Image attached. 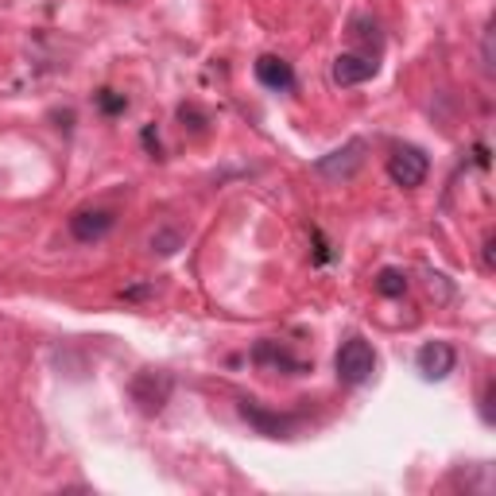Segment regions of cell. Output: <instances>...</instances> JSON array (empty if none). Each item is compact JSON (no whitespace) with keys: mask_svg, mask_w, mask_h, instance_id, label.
Here are the masks:
<instances>
[{"mask_svg":"<svg viewBox=\"0 0 496 496\" xmlns=\"http://www.w3.org/2000/svg\"><path fill=\"white\" fill-rule=\"evenodd\" d=\"M334 369H338V381H341V384L357 388V384H364V381H372V372H376V353H372V346H369L364 338H349L346 346L338 349Z\"/></svg>","mask_w":496,"mask_h":496,"instance_id":"6da1fadb","label":"cell"},{"mask_svg":"<svg viewBox=\"0 0 496 496\" xmlns=\"http://www.w3.org/2000/svg\"><path fill=\"white\" fill-rule=\"evenodd\" d=\"M171 392H175L171 372H159V369H144V372H136V381H133V399L140 404L144 415H159V411L167 407Z\"/></svg>","mask_w":496,"mask_h":496,"instance_id":"7a4b0ae2","label":"cell"},{"mask_svg":"<svg viewBox=\"0 0 496 496\" xmlns=\"http://www.w3.org/2000/svg\"><path fill=\"white\" fill-rule=\"evenodd\" d=\"M427 171H431V163H427V156H423L419 148H396L392 159H388V179H392L396 186H404V191L423 186Z\"/></svg>","mask_w":496,"mask_h":496,"instance_id":"3957f363","label":"cell"},{"mask_svg":"<svg viewBox=\"0 0 496 496\" xmlns=\"http://www.w3.org/2000/svg\"><path fill=\"white\" fill-rule=\"evenodd\" d=\"M364 140H349L346 148H338V151H329V156H322L314 163V171L322 175V179H329V183H341V179H353L357 175V167L364 163Z\"/></svg>","mask_w":496,"mask_h":496,"instance_id":"277c9868","label":"cell"},{"mask_svg":"<svg viewBox=\"0 0 496 496\" xmlns=\"http://www.w3.org/2000/svg\"><path fill=\"white\" fill-rule=\"evenodd\" d=\"M237 407H241V415L256 427V434H264V439H291L295 427H299V415H279V411L260 407L256 399H241Z\"/></svg>","mask_w":496,"mask_h":496,"instance_id":"5b68a950","label":"cell"},{"mask_svg":"<svg viewBox=\"0 0 496 496\" xmlns=\"http://www.w3.org/2000/svg\"><path fill=\"white\" fill-rule=\"evenodd\" d=\"M113 226H116L113 210H78V214L70 218V237L81 241V244H93V241L109 237Z\"/></svg>","mask_w":496,"mask_h":496,"instance_id":"8992f818","label":"cell"},{"mask_svg":"<svg viewBox=\"0 0 496 496\" xmlns=\"http://www.w3.org/2000/svg\"><path fill=\"white\" fill-rule=\"evenodd\" d=\"M419 372H423V381H446V376L454 372V364H458V353L450 341H427V346L419 349Z\"/></svg>","mask_w":496,"mask_h":496,"instance_id":"52a82bcc","label":"cell"},{"mask_svg":"<svg viewBox=\"0 0 496 496\" xmlns=\"http://www.w3.org/2000/svg\"><path fill=\"white\" fill-rule=\"evenodd\" d=\"M376 78V63L369 55H338L334 58V81L338 86H361V81Z\"/></svg>","mask_w":496,"mask_h":496,"instance_id":"ba28073f","label":"cell"},{"mask_svg":"<svg viewBox=\"0 0 496 496\" xmlns=\"http://www.w3.org/2000/svg\"><path fill=\"white\" fill-rule=\"evenodd\" d=\"M256 78H260V86H268V90H291L295 86L291 63H283V58H276V55L256 58Z\"/></svg>","mask_w":496,"mask_h":496,"instance_id":"9c48e42d","label":"cell"},{"mask_svg":"<svg viewBox=\"0 0 496 496\" xmlns=\"http://www.w3.org/2000/svg\"><path fill=\"white\" fill-rule=\"evenodd\" d=\"M252 361H256V364H264V369H291V372H299V369H303V364L295 361L287 349H279L276 341H260V346L252 349Z\"/></svg>","mask_w":496,"mask_h":496,"instance_id":"30bf717a","label":"cell"},{"mask_svg":"<svg viewBox=\"0 0 496 496\" xmlns=\"http://www.w3.org/2000/svg\"><path fill=\"white\" fill-rule=\"evenodd\" d=\"M376 291L388 295V299H399V295L407 291V276L399 268H384L381 276H376Z\"/></svg>","mask_w":496,"mask_h":496,"instance_id":"8fae6325","label":"cell"},{"mask_svg":"<svg viewBox=\"0 0 496 496\" xmlns=\"http://www.w3.org/2000/svg\"><path fill=\"white\" fill-rule=\"evenodd\" d=\"M179 248H183V233H179V229H159V233H151V252L175 256Z\"/></svg>","mask_w":496,"mask_h":496,"instance_id":"7c38bea8","label":"cell"},{"mask_svg":"<svg viewBox=\"0 0 496 496\" xmlns=\"http://www.w3.org/2000/svg\"><path fill=\"white\" fill-rule=\"evenodd\" d=\"M98 109L109 113V116H116V113L128 109V101H124V93H116V90H101L98 93Z\"/></svg>","mask_w":496,"mask_h":496,"instance_id":"4fadbf2b","label":"cell"},{"mask_svg":"<svg viewBox=\"0 0 496 496\" xmlns=\"http://www.w3.org/2000/svg\"><path fill=\"white\" fill-rule=\"evenodd\" d=\"M179 121H191V128H206V113L198 105H179Z\"/></svg>","mask_w":496,"mask_h":496,"instance_id":"5bb4252c","label":"cell"},{"mask_svg":"<svg viewBox=\"0 0 496 496\" xmlns=\"http://www.w3.org/2000/svg\"><path fill=\"white\" fill-rule=\"evenodd\" d=\"M140 140H144V148L151 151V156H159V133H156V128H144V133H140Z\"/></svg>","mask_w":496,"mask_h":496,"instance_id":"9a60e30c","label":"cell"},{"mask_svg":"<svg viewBox=\"0 0 496 496\" xmlns=\"http://www.w3.org/2000/svg\"><path fill=\"white\" fill-rule=\"evenodd\" d=\"M144 295H151V287H148V283H140V287H128L124 291V299H144Z\"/></svg>","mask_w":496,"mask_h":496,"instance_id":"2e32d148","label":"cell"},{"mask_svg":"<svg viewBox=\"0 0 496 496\" xmlns=\"http://www.w3.org/2000/svg\"><path fill=\"white\" fill-rule=\"evenodd\" d=\"M477 163H481V167H489V148L485 144H477Z\"/></svg>","mask_w":496,"mask_h":496,"instance_id":"e0dca14e","label":"cell"}]
</instances>
